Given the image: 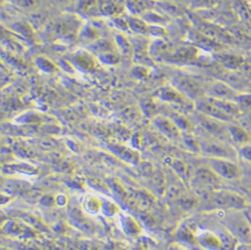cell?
Listing matches in <instances>:
<instances>
[{"instance_id": "obj_27", "label": "cell", "mask_w": 251, "mask_h": 250, "mask_svg": "<svg viewBox=\"0 0 251 250\" xmlns=\"http://www.w3.org/2000/svg\"><path fill=\"white\" fill-rule=\"evenodd\" d=\"M98 58L99 62H102L104 65L107 66H114L117 65L120 60H121V56H120V52L119 51H112V52H108L105 53L101 56L96 57Z\"/></svg>"}, {"instance_id": "obj_23", "label": "cell", "mask_w": 251, "mask_h": 250, "mask_svg": "<svg viewBox=\"0 0 251 250\" xmlns=\"http://www.w3.org/2000/svg\"><path fill=\"white\" fill-rule=\"evenodd\" d=\"M141 18L146 21L149 25L167 26L170 24V19L163 13L154 11H147L141 15Z\"/></svg>"}, {"instance_id": "obj_13", "label": "cell", "mask_w": 251, "mask_h": 250, "mask_svg": "<svg viewBox=\"0 0 251 250\" xmlns=\"http://www.w3.org/2000/svg\"><path fill=\"white\" fill-rule=\"evenodd\" d=\"M199 113L198 116V120L200 125H201V127L205 130L206 132H208L210 135L215 136V137H223L228 135V126H225V123L220 122L216 119L207 117L203 114Z\"/></svg>"}, {"instance_id": "obj_24", "label": "cell", "mask_w": 251, "mask_h": 250, "mask_svg": "<svg viewBox=\"0 0 251 250\" xmlns=\"http://www.w3.org/2000/svg\"><path fill=\"white\" fill-rule=\"evenodd\" d=\"M157 6L161 11V13L167 17H179L182 15V11L172 1L161 0L157 2Z\"/></svg>"}, {"instance_id": "obj_1", "label": "cell", "mask_w": 251, "mask_h": 250, "mask_svg": "<svg viewBox=\"0 0 251 250\" xmlns=\"http://www.w3.org/2000/svg\"><path fill=\"white\" fill-rule=\"evenodd\" d=\"M210 52L201 49L200 47L192 44L183 45L177 48H174L173 52L165 60L177 66H190L198 64H207L209 57H206Z\"/></svg>"}, {"instance_id": "obj_25", "label": "cell", "mask_w": 251, "mask_h": 250, "mask_svg": "<svg viewBox=\"0 0 251 250\" xmlns=\"http://www.w3.org/2000/svg\"><path fill=\"white\" fill-rule=\"evenodd\" d=\"M35 63L38 68L46 74H54L57 72L59 67L51 59H49L48 57H44V56L36 57Z\"/></svg>"}, {"instance_id": "obj_4", "label": "cell", "mask_w": 251, "mask_h": 250, "mask_svg": "<svg viewBox=\"0 0 251 250\" xmlns=\"http://www.w3.org/2000/svg\"><path fill=\"white\" fill-rule=\"evenodd\" d=\"M226 228L238 240L240 244L251 246V216L244 210H232L226 220Z\"/></svg>"}, {"instance_id": "obj_33", "label": "cell", "mask_w": 251, "mask_h": 250, "mask_svg": "<svg viewBox=\"0 0 251 250\" xmlns=\"http://www.w3.org/2000/svg\"><path fill=\"white\" fill-rule=\"evenodd\" d=\"M239 153L243 159L251 163V143L242 146L240 149Z\"/></svg>"}, {"instance_id": "obj_5", "label": "cell", "mask_w": 251, "mask_h": 250, "mask_svg": "<svg viewBox=\"0 0 251 250\" xmlns=\"http://www.w3.org/2000/svg\"><path fill=\"white\" fill-rule=\"evenodd\" d=\"M84 23L77 15L67 14L56 23L54 33L62 42L72 43L77 41Z\"/></svg>"}, {"instance_id": "obj_12", "label": "cell", "mask_w": 251, "mask_h": 250, "mask_svg": "<svg viewBox=\"0 0 251 250\" xmlns=\"http://www.w3.org/2000/svg\"><path fill=\"white\" fill-rule=\"evenodd\" d=\"M173 50L174 48L172 47L171 43L165 38L151 39L149 46V54L152 60H166L173 52Z\"/></svg>"}, {"instance_id": "obj_37", "label": "cell", "mask_w": 251, "mask_h": 250, "mask_svg": "<svg viewBox=\"0 0 251 250\" xmlns=\"http://www.w3.org/2000/svg\"></svg>"}, {"instance_id": "obj_14", "label": "cell", "mask_w": 251, "mask_h": 250, "mask_svg": "<svg viewBox=\"0 0 251 250\" xmlns=\"http://www.w3.org/2000/svg\"><path fill=\"white\" fill-rule=\"evenodd\" d=\"M215 57L221 66L231 72L239 71L241 69L245 68L247 65V60L245 59V57L235 54L220 52L217 53Z\"/></svg>"}, {"instance_id": "obj_7", "label": "cell", "mask_w": 251, "mask_h": 250, "mask_svg": "<svg viewBox=\"0 0 251 250\" xmlns=\"http://www.w3.org/2000/svg\"><path fill=\"white\" fill-rule=\"evenodd\" d=\"M76 71L83 74H92L97 71L99 60L90 50L78 49L67 57Z\"/></svg>"}, {"instance_id": "obj_22", "label": "cell", "mask_w": 251, "mask_h": 250, "mask_svg": "<svg viewBox=\"0 0 251 250\" xmlns=\"http://www.w3.org/2000/svg\"><path fill=\"white\" fill-rule=\"evenodd\" d=\"M78 10L82 13L97 17L102 15L101 2L99 0H78Z\"/></svg>"}, {"instance_id": "obj_8", "label": "cell", "mask_w": 251, "mask_h": 250, "mask_svg": "<svg viewBox=\"0 0 251 250\" xmlns=\"http://www.w3.org/2000/svg\"><path fill=\"white\" fill-rule=\"evenodd\" d=\"M210 167L220 178L227 180L235 181L239 180L243 176L239 165L233 160L213 157L210 159Z\"/></svg>"}, {"instance_id": "obj_21", "label": "cell", "mask_w": 251, "mask_h": 250, "mask_svg": "<svg viewBox=\"0 0 251 250\" xmlns=\"http://www.w3.org/2000/svg\"><path fill=\"white\" fill-rule=\"evenodd\" d=\"M127 17L132 33L137 36H148L150 25L146 21L135 15H128Z\"/></svg>"}, {"instance_id": "obj_35", "label": "cell", "mask_w": 251, "mask_h": 250, "mask_svg": "<svg viewBox=\"0 0 251 250\" xmlns=\"http://www.w3.org/2000/svg\"><path fill=\"white\" fill-rule=\"evenodd\" d=\"M248 185H249V188L251 189V176L249 177V179H248Z\"/></svg>"}, {"instance_id": "obj_30", "label": "cell", "mask_w": 251, "mask_h": 250, "mask_svg": "<svg viewBox=\"0 0 251 250\" xmlns=\"http://www.w3.org/2000/svg\"><path fill=\"white\" fill-rule=\"evenodd\" d=\"M168 35L167 28L162 25H150L149 35L151 39H156V38H165Z\"/></svg>"}, {"instance_id": "obj_29", "label": "cell", "mask_w": 251, "mask_h": 250, "mask_svg": "<svg viewBox=\"0 0 251 250\" xmlns=\"http://www.w3.org/2000/svg\"><path fill=\"white\" fill-rule=\"evenodd\" d=\"M113 24L115 26L118 28L119 31L124 32V33H132L130 26H129V22H128V17H124V16H119L112 18Z\"/></svg>"}, {"instance_id": "obj_10", "label": "cell", "mask_w": 251, "mask_h": 250, "mask_svg": "<svg viewBox=\"0 0 251 250\" xmlns=\"http://www.w3.org/2000/svg\"><path fill=\"white\" fill-rule=\"evenodd\" d=\"M238 94H239L238 91L223 80H216V81L207 83L206 96L216 98V99L236 101Z\"/></svg>"}, {"instance_id": "obj_28", "label": "cell", "mask_w": 251, "mask_h": 250, "mask_svg": "<svg viewBox=\"0 0 251 250\" xmlns=\"http://www.w3.org/2000/svg\"><path fill=\"white\" fill-rule=\"evenodd\" d=\"M172 120L175 123V125L180 128V130L189 131L191 129V122L182 114H173Z\"/></svg>"}, {"instance_id": "obj_15", "label": "cell", "mask_w": 251, "mask_h": 250, "mask_svg": "<svg viewBox=\"0 0 251 250\" xmlns=\"http://www.w3.org/2000/svg\"><path fill=\"white\" fill-rule=\"evenodd\" d=\"M100 39H102V37L98 26H96L94 24L85 22L80 31L78 38L80 42L86 46H91Z\"/></svg>"}, {"instance_id": "obj_16", "label": "cell", "mask_w": 251, "mask_h": 250, "mask_svg": "<svg viewBox=\"0 0 251 250\" xmlns=\"http://www.w3.org/2000/svg\"><path fill=\"white\" fill-rule=\"evenodd\" d=\"M228 135L235 144L242 147L251 143V134L249 132V130H247L243 126L229 125H228Z\"/></svg>"}, {"instance_id": "obj_32", "label": "cell", "mask_w": 251, "mask_h": 250, "mask_svg": "<svg viewBox=\"0 0 251 250\" xmlns=\"http://www.w3.org/2000/svg\"><path fill=\"white\" fill-rule=\"evenodd\" d=\"M240 105V107L243 108H247L250 109L251 108V93L250 92H243V93H239L236 101Z\"/></svg>"}, {"instance_id": "obj_36", "label": "cell", "mask_w": 251, "mask_h": 250, "mask_svg": "<svg viewBox=\"0 0 251 250\" xmlns=\"http://www.w3.org/2000/svg\"><path fill=\"white\" fill-rule=\"evenodd\" d=\"M167 1H172V2H174V1H178V0H167Z\"/></svg>"}, {"instance_id": "obj_11", "label": "cell", "mask_w": 251, "mask_h": 250, "mask_svg": "<svg viewBox=\"0 0 251 250\" xmlns=\"http://www.w3.org/2000/svg\"><path fill=\"white\" fill-rule=\"evenodd\" d=\"M196 110L200 113L205 115L207 117L216 119L223 123H229L233 120L224 111H222L208 96H205L202 99L196 102Z\"/></svg>"}, {"instance_id": "obj_3", "label": "cell", "mask_w": 251, "mask_h": 250, "mask_svg": "<svg viewBox=\"0 0 251 250\" xmlns=\"http://www.w3.org/2000/svg\"><path fill=\"white\" fill-rule=\"evenodd\" d=\"M207 205L213 209L245 210L249 206L248 200L241 194L231 190L219 189L207 196Z\"/></svg>"}, {"instance_id": "obj_26", "label": "cell", "mask_w": 251, "mask_h": 250, "mask_svg": "<svg viewBox=\"0 0 251 250\" xmlns=\"http://www.w3.org/2000/svg\"><path fill=\"white\" fill-rule=\"evenodd\" d=\"M220 0H192L190 3V8L192 11H209L217 8Z\"/></svg>"}, {"instance_id": "obj_31", "label": "cell", "mask_w": 251, "mask_h": 250, "mask_svg": "<svg viewBox=\"0 0 251 250\" xmlns=\"http://www.w3.org/2000/svg\"><path fill=\"white\" fill-rule=\"evenodd\" d=\"M150 73H151L150 69L147 68V66H145L143 64L137 65L132 70V74L137 79H147L150 75Z\"/></svg>"}, {"instance_id": "obj_9", "label": "cell", "mask_w": 251, "mask_h": 250, "mask_svg": "<svg viewBox=\"0 0 251 250\" xmlns=\"http://www.w3.org/2000/svg\"><path fill=\"white\" fill-rule=\"evenodd\" d=\"M187 39L189 44H192L210 53L212 52L217 54L222 52V50L224 49V46L221 44V42L207 36L197 28L189 31Z\"/></svg>"}, {"instance_id": "obj_20", "label": "cell", "mask_w": 251, "mask_h": 250, "mask_svg": "<svg viewBox=\"0 0 251 250\" xmlns=\"http://www.w3.org/2000/svg\"><path fill=\"white\" fill-rule=\"evenodd\" d=\"M114 43L120 54L125 56H130L134 54V46L133 43L128 39L124 32H117L114 35Z\"/></svg>"}, {"instance_id": "obj_34", "label": "cell", "mask_w": 251, "mask_h": 250, "mask_svg": "<svg viewBox=\"0 0 251 250\" xmlns=\"http://www.w3.org/2000/svg\"><path fill=\"white\" fill-rule=\"evenodd\" d=\"M236 250H251V246L249 245H244V244H240L238 248Z\"/></svg>"}, {"instance_id": "obj_6", "label": "cell", "mask_w": 251, "mask_h": 250, "mask_svg": "<svg viewBox=\"0 0 251 250\" xmlns=\"http://www.w3.org/2000/svg\"><path fill=\"white\" fill-rule=\"evenodd\" d=\"M154 98L162 102L181 106L183 109H196V102L185 96L172 85H168L157 89L153 93Z\"/></svg>"}, {"instance_id": "obj_18", "label": "cell", "mask_w": 251, "mask_h": 250, "mask_svg": "<svg viewBox=\"0 0 251 250\" xmlns=\"http://www.w3.org/2000/svg\"><path fill=\"white\" fill-rule=\"evenodd\" d=\"M154 125L161 132L171 137H178L181 135L180 128L175 125L172 119L159 116L154 120Z\"/></svg>"}, {"instance_id": "obj_2", "label": "cell", "mask_w": 251, "mask_h": 250, "mask_svg": "<svg viewBox=\"0 0 251 250\" xmlns=\"http://www.w3.org/2000/svg\"><path fill=\"white\" fill-rule=\"evenodd\" d=\"M171 85L195 102L206 96L207 83L199 76L180 73L172 77Z\"/></svg>"}, {"instance_id": "obj_19", "label": "cell", "mask_w": 251, "mask_h": 250, "mask_svg": "<svg viewBox=\"0 0 251 250\" xmlns=\"http://www.w3.org/2000/svg\"><path fill=\"white\" fill-rule=\"evenodd\" d=\"M126 8L124 5L111 0H105L101 2L102 15L108 16L111 18L123 16V14L126 12Z\"/></svg>"}, {"instance_id": "obj_17", "label": "cell", "mask_w": 251, "mask_h": 250, "mask_svg": "<svg viewBox=\"0 0 251 250\" xmlns=\"http://www.w3.org/2000/svg\"><path fill=\"white\" fill-rule=\"evenodd\" d=\"M199 243L208 250H222V243L217 233L212 231H202L197 234Z\"/></svg>"}]
</instances>
